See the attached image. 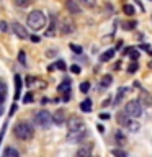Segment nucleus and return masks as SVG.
<instances>
[{
  "label": "nucleus",
  "instance_id": "nucleus-12",
  "mask_svg": "<svg viewBox=\"0 0 152 157\" xmlns=\"http://www.w3.org/2000/svg\"><path fill=\"white\" fill-rule=\"evenodd\" d=\"M70 87H72L70 78H64V80L57 85V92H61V93H67V92H70Z\"/></svg>",
  "mask_w": 152,
  "mask_h": 157
},
{
  "label": "nucleus",
  "instance_id": "nucleus-9",
  "mask_svg": "<svg viewBox=\"0 0 152 157\" xmlns=\"http://www.w3.org/2000/svg\"><path fill=\"white\" fill-rule=\"evenodd\" d=\"M59 29H61V33H62V34H66V36H67V34H70V33L75 31V23L70 21V20H64Z\"/></svg>",
  "mask_w": 152,
  "mask_h": 157
},
{
  "label": "nucleus",
  "instance_id": "nucleus-3",
  "mask_svg": "<svg viewBox=\"0 0 152 157\" xmlns=\"http://www.w3.org/2000/svg\"><path fill=\"white\" fill-rule=\"evenodd\" d=\"M33 121H34L36 126L43 128V129H48V128L54 123V118H52V113H49L48 110L43 108V110H38L33 115Z\"/></svg>",
  "mask_w": 152,
  "mask_h": 157
},
{
  "label": "nucleus",
  "instance_id": "nucleus-17",
  "mask_svg": "<svg viewBox=\"0 0 152 157\" xmlns=\"http://www.w3.org/2000/svg\"><path fill=\"white\" fill-rule=\"evenodd\" d=\"M56 28H57V25H56V18H51V23H49V28L46 29V31H44V34H46V36H52L54 33H56Z\"/></svg>",
  "mask_w": 152,
  "mask_h": 157
},
{
  "label": "nucleus",
  "instance_id": "nucleus-5",
  "mask_svg": "<svg viewBox=\"0 0 152 157\" xmlns=\"http://www.w3.org/2000/svg\"><path fill=\"white\" fill-rule=\"evenodd\" d=\"M88 136V132H87V128L83 126L80 128V129H75V131H69V134H67V141H70V142H82L85 137Z\"/></svg>",
  "mask_w": 152,
  "mask_h": 157
},
{
  "label": "nucleus",
  "instance_id": "nucleus-23",
  "mask_svg": "<svg viewBox=\"0 0 152 157\" xmlns=\"http://www.w3.org/2000/svg\"><path fill=\"white\" fill-rule=\"evenodd\" d=\"M113 83V77L111 75H103V78H101V83H100V87L101 88H108Z\"/></svg>",
  "mask_w": 152,
  "mask_h": 157
},
{
  "label": "nucleus",
  "instance_id": "nucleus-10",
  "mask_svg": "<svg viewBox=\"0 0 152 157\" xmlns=\"http://www.w3.org/2000/svg\"><path fill=\"white\" fill-rule=\"evenodd\" d=\"M66 8L69 10V13H70V15H78L82 12L80 5L77 3V0H66Z\"/></svg>",
  "mask_w": 152,
  "mask_h": 157
},
{
  "label": "nucleus",
  "instance_id": "nucleus-6",
  "mask_svg": "<svg viewBox=\"0 0 152 157\" xmlns=\"http://www.w3.org/2000/svg\"><path fill=\"white\" fill-rule=\"evenodd\" d=\"M12 31H13V34H15L18 39H28V38H29L26 28H25L23 25H20L18 21H13V23H12Z\"/></svg>",
  "mask_w": 152,
  "mask_h": 157
},
{
  "label": "nucleus",
  "instance_id": "nucleus-16",
  "mask_svg": "<svg viewBox=\"0 0 152 157\" xmlns=\"http://www.w3.org/2000/svg\"><path fill=\"white\" fill-rule=\"evenodd\" d=\"M115 139H116V144L118 146H124L126 144V134L123 131H116L115 132Z\"/></svg>",
  "mask_w": 152,
  "mask_h": 157
},
{
  "label": "nucleus",
  "instance_id": "nucleus-11",
  "mask_svg": "<svg viewBox=\"0 0 152 157\" xmlns=\"http://www.w3.org/2000/svg\"><path fill=\"white\" fill-rule=\"evenodd\" d=\"M92 152H93V144H83L75 154H77V157H90Z\"/></svg>",
  "mask_w": 152,
  "mask_h": 157
},
{
  "label": "nucleus",
  "instance_id": "nucleus-8",
  "mask_svg": "<svg viewBox=\"0 0 152 157\" xmlns=\"http://www.w3.org/2000/svg\"><path fill=\"white\" fill-rule=\"evenodd\" d=\"M67 126H69V131H75V129H80V128H83L85 124H83L82 118L78 116H70L67 120Z\"/></svg>",
  "mask_w": 152,
  "mask_h": 157
},
{
  "label": "nucleus",
  "instance_id": "nucleus-21",
  "mask_svg": "<svg viewBox=\"0 0 152 157\" xmlns=\"http://www.w3.org/2000/svg\"><path fill=\"white\" fill-rule=\"evenodd\" d=\"M80 110L83 113H90L92 111V100H90V98H87V100H83L80 103Z\"/></svg>",
  "mask_w": 152,
  "mask_h": 157
},
{
  "label": "nucleus",
  "instance_id": "nucleus-42",
  "mask_svg": "<svg viewBox=\"0 0 152 157\" xmlns=\"http://www.w3.org/2000/svg\"><path fill=\"white\" fill-rule=\"evenodd\" d=\"M110 103H111V100H105V101H103V105H101V106H110Z\"/></svg>",
  "mask_w": 152,
  "mask_h": 157
},
{
  "label": "nucleus",
  "instance_id": "nucleus-4",
  "mask_svg": "<svg viewBox=\"0 0 152 157\" xmlns=\"http://www.w3.org/2000/svg\"><path fill=\"white\" fill-rule=\"evenodd\" d=\"M124 111L131 118H139L142 115V101L141 100H129L124 105Z\"/></svg>",
  "mask_w": 152,
  "mask_h": 157
},
{
  "label": "nucleus",
  "instance_id": "nucleus-25",
  "mask_svg": "<svg viewBox=\"0 0 152 157\" xmlns=\"http://www.w3.org/2000/svg\"><path fill=\"white\" fill-rule=\"evenodd\" d=\"M8 31H12V25H8L7 21L0 20V33H8Z\"/></svg>",
  "mask_w": 152,
  "mask_h": 157
},
{
  "label": "nucleus",
  "instance_id": "nucleus-24",
  "mask_svg": "<svg viewBox=\"0 0 152 157\" xmlns=\"http://www.w3.org/2000/svg\"><path fill=\"white\" fill-rule=\"evenodd\" d=\"M123 12H124L127 17H132V15L136 13V8L132 7V5H129V3H124L123 5Z\"/></svg>",
  "mask_w": 152,
  "mask_h": 157
},
{
  "label": "nucleus",
  "instance_id": "nucleus-15",
  "mask_svg": "<svg viewBox=\"0 0 152 157\" xmlns=\"http://www.w3.org/2000/svg\"><path fill=\"white\" fill-rule=\"evenodd\" d=\"M126 93H127L126 87H120V88H118V93H116V98H115V105H120L121 100H123V97H124Z\"/></svg>",
  "mask_w": 152,
  "mask_h": 157
},
{
  "label": "nucleus",
  "instance_id": "nucleus-39",
  "mask_svg": "<svg viewBox=\"0 0 152 157\" xmlns=\"http://www.w3.org/2000/svg\"><path fill=\"white\" fill-rule=\"evenodd\" d=\"M29 39H31L33 43H39V39H41V38L36 36V34H31V36H29Z\"/></svg>",
  "mask_w": 152,
  "mask_h": 157
},
{
  "label": "nucleus",
  "instance_id": "nucleus-34",
  "mask_svg": "<svg viewBox=\"0 0 152 157\" xmlns=\"http://www.w3.org/2000/svg\"><path fill=\"white\" fill-rule=\"evenodd\" d=\"M88 90H90V83H88V82H82L80 83V92L82 93H87Z\"/></svg>",
  "mask_w": 152,
  "mask_h": 157
},
{
  "label": "nucleus",
  "instance_id": "nucleus-13",
  "mask_svg": "<svg viewBox=\"0 0 152 157\" xmlns=\"http://www.w3.org/2000/svg\"><path fill=\"white\" fill-rule=\"evenodd\" d=\"M126 129L127 131H131V132H137V131H141V123L136 120V118H131L129 123L126 124Z\"/></svg>",
  "mask_w": 152,
  "mask_h": 157
},
{
  "label": "nucleus",
  "instance_id": "nucleus-19",
  "mask_svg": "<svg viewBox=\"0 0 152 157\" xmlns=\"http://www.w3.org/2000/svg\"><path fill=\"white\" fill-rule=\"evenodd\" d=\"M113 56H115V49H108V51H105L100 56V61L101 62H108V61H111Z\"/></svg>",
  "mask_w": 152,
  "mask_h": 157
},
{
  "label": "nucleus",
  "instance_id": "nucleus-26",
  "mask_svg": "<svg viewBox=\"0 0 152 157\" xmlns=\"http://www.w3.org/2000/svg\"><path fill=\"white\" fill-rule=\"evenodd\" d=\"M18 61H20V64H21L23 67H26V54H25V51L18 52Z\"/></svg>",
  "mask_w": 152,
  "mask_h": 157
},
{
  "label": "nucleus",
  "instance_id": "nucleus-31",
  "mask_svg": "<svg viewBox=\"0 0 152 157\" xmlns=\"http://www.w3.org/2000/svg\"><path fill=\"white\" fill-rule=\"evenodd\" d=\"M111 154H113V155H120V157H126V155H127V152H126V151H123V149H113V151H111Z\"/></svg>",
  "mask_w": 152,
  "mask_h": 157
},
{
  "label": "nucleus",
  "instance_id": "nucleus-37",
  "mask_svg": "<svg viewBox=\"0 0 152 157\" xmlns=\"http://www.w3.org/2000/svg\"><path fill=\"white\" fill-rule=\"evenodd\" d=\"M70 71H72L74 74H80V71H82V69L78 67L77 64H74V66H70Z\"/></svg>",
  "mask_w": 152,
  "mask_h": 157
},
{
  "label": "nucleus",
  "instance_id": "nucleus-32",
  "mask_svg": "<svg viewBox=\"0 0 152 157\" xmlns=\"http://www.w3.org/2000/svg\"><path fill=\"white\" fill-rule=\"evenodd\" d=\"M139 56H141V52L137 51V49H131V52H129V57L132 59V61H137V59H139Z\"/></svg>",
  "mask_w": 152,
  "mask_h": 157
},
{
  "label": "nucleus",
  "instance_id": "nucleus-38",
  "mask_svg": "<svg viewBox=\"0 0 152 157\" xmlns=\"http://www.w3.org/2000/svg\"><path fill=\"white\" fill-rule=\"evenodd\" d=\"M110 115H108V113H101V115H100V120H103V121H106V120H110Z\"/></svg>",
  "mask_w": 152,
  "mask_h": 157
},
{
  "label": "nucleus",
  "instance_id": "nucleus-18",
  "mask_svg": "<svg viewBox=\"0 0 152 157\" xmlns=\"http://www.w3.org/2000/svg\"><path fill=\"white\" fill-rule=\"evenodd\" d=\"M3 155L5 157H20V151L18 149H13V147H5V151H3Z\"/></svg>",
  "mask_w": 152,
  "mask_h": 157
},
{
  "label": "nucleus",
  "instance_id": "nucleus-33",
  "mask_svg": "<svg viewBox=\"0 0 152 157\" xmlns=\"http://www.w3.org/2000/svg\"><path fill=\"white\" fill-rule=\"evenodd\" d=\"M31 2L33 0H15V5H18V7H28Z\"/></svg>",
  "mask_w": 152,
  "mask_h": 157
},
{
  "label": "nucleus",
  "instance_id": "nucleus-7",
  "mask_svg": "<svg viewBox=\"0 0 152 157\" xmlns=\"http://www.w3.org/2000/svg\"><path fill=\"white\" fill-rule=\"evenodd\" d=\"M52 118H54V124H57V126H61V124H64L67 120H69V116H67V111L64 110V108H59V110L52 115Z\"/></svg>",
  "mask_w": 152,
  "mask_h": 157
},
{
  "label": "nucleus",
  "instance_id": "nucleus-35",
  "mask_svg": "<svg viewBox=\"0 0 152 157\" xmlns=\"http://www.w3.org/2000/svg\"><path fill=\"white\" fill-rule=\"evenodd\" d=\"M33 98H34V97H33V93H31V92H28L26 95H25L23 101H25V103H29V101H33Z\"/></svg>",
  "mask_w": 152,
  "mask_h": 157
},
{
  "label": "nucleus",
  "instance_id": "nucleus-27",
  "mask_svg": "<svg viewBox=\"0 0 152 157\" xmlns=\"http://www.w3.org/2000/svg\"><path fill=\"white\" fill-rule=\"evenodd\" d=\"M51 69H59V71H66V62L64 61H57V62H54L52 64V67Z\"/></svg>",
  "mask_w": 152,
  "mask_h": 157
},
{
  "label": "nucleus",
  "instance_id": "nucleus-41",
  "mask_svg": "<svg viewBox=\"0 0 152 157\" xmlns=\"http://www.w3.org/2000/svg\"><path fill=\"white\" fill-rule=\"evenodd\" d=\"M54 54H56V52H54V49H49V51H48V57H52Z\"/></svg>",
  "mask_w": 152,
  "mask_h": 157
},
{
  "label": "nucleus",
  "instance_id": "nucleus-36",
  "mask_svg": "<svg viewBox=\"0 0 152 157\" xmlns=\"http://www.w3.org/2000/svg\"><path fill=\"white\" fill-rule=\"evenodd\" d=\"M134 26H136V21H129V23H124V25H123V28H124V29H132Z\"/></svg>",
  "mask_w": 152,
  "mask_h": 157
},
{
  "label": "nucleus",
  "instance_id": "nucleus-1",
  "mask_svg": "<svg viewBox=\"0 0 152 157\" xmlns=\"http://www.w3.org/2000/svg\"><path fill=\"white\" fill-rule=\"evenodd\" d=\"M26 25L33 31H41V29H44L48 26V18L41 10H33L26 17Z\"/></svg>",
  "mask_w": 152,
  "mask_h": 157
},
{
  "label": "nucleus",
  "instance_id": "nucleus-2",
  "mask_svg": "<svg viewBox=\"0 0 152 157\" xmlns=\"http://www.w3.org/2000/svg\"><path fill=\"white\" fill-rule=\"evenodd\" d=\"M13 134L15 137H18L21 141H29L34 136V128L29 121H20L13 128Z\"/></svg>",
  "mask_w": 152,
  "mask_h": 157
},
{
  "label": "nucleus",
  "instance_id": "nucleus-43",
  "mask_svg": "<svg viewBox=\"0 0 152 157\" xmlns=\"http://www.w3.org/2000/svg\"><path fill=\"white\" fill-rule=\"evenodd\" d=\"M2 113H3V108H2V105H0V115H2Z\"/></svg>",
  "mask_w": 152,
  "mask_h": 157
},
{
  "label": "nucleus",
  "instance_id": "nucleus-20",
  "mask_svg": "<svg viewBox=\"0 0 152 157\" xmlns=\"http://www.w3.org/2000/svg\"><path fill=\"white\" fill-rule=\"evenodd\" d=\"M15 88H17V93H15V100H18L20 93H21V77L15 75Z\"/></svg>",
  "mask_w": 152,
  "mask_h": 157
},
{
  "label": "nucleus",
  "instance_id": "nucleus-22",
  "mask_svg": "<svg viewBox=\"0 0 152 157\" xmlns=\"http://www.w3.org/2000/svg\"><path fill=\"white\" fill-rule=\"evenodd\" d=\"M5 98H7V85H5V82L0 80V105L5 101Z\"/></svg>",
  "mask_w": 152,
  "mask_h": 157
},
{
  "label": "nucleus",
  "instance_id": "nucleus-14",
  "mask_svg": "<svg viewBox=\"0 0 152 157\" xmlns=\"http://www.w3.org/2000/svg\"><path fill=\"white\" fill-rule=\"evenodd\" d=\"M116 120H118V124H120V126H124V128H126V124H127V123H129V120H131V116L127 115L126 111H120V113H118V118H116Z\"/></svg>",
  "mask_w": 152,
  "mask_h": 157
},
{
  "label": "nucleus",
  "instance_id": "nucleus-30",
  "mask_svg": "<svg viewBox=\"0 0 152 157\" xmlns=\"http://www.w3.org/2000/svg\"><path fill=\"white\" fill-rule=\"evenodd\" d=\"M80 2L83 3V7H87V8H93V7H95V3H97V0H80Z\"/></svg>",
  "mask_w": 152,
  "mask_h": 157
},
{
  "label": "nucleus",
  "instance_id": "nucleus-28",
  "mask_svg": "<svg viewBox=\"0 0 152 157\" xmlns=\"http://www.w3.org/2000/svg\"><path fill=\"white\" fill-rule=\"evenodd\" d=\"M69 48H70V51H74L75 54H82V51H83V49H82L80 46H78V44H74V43L69 44Z\"/></svg>",
  "mask_w": 152,
  "mask_h": 157
},
{
  "label": "nucleus",
  "instance_id": "nucleus-40",
  "mask_svg": "<svg viewBox=\"0 0 152 157\" xmlns=\"http://www.w3.org/2000/svg\"><path fill=\"white\" fill-rule=\"evenodd\" d=\"M139 48H141V49H144V51H150V46H149V44H141Z\"/></svg>",
  "mask_w": 152,
  "mask_h": 157
},
{
  "label": "nucleus",
  "instance_id": "nucleus-29",
  "mask_svg": "<svg viewBox=\"0 0 152 157\" xmlns=\"http://www.w3.org/2000/svg\"><path fill=\"white\" fill-rule=\"evenodd\" d=\"M137 69H139V66H137V61H132V62L129 64V67H127V72H129V74H134Z\"/></svg>",
  "mask_w": 152,
  "mask_h": 157
}]
</instances>
